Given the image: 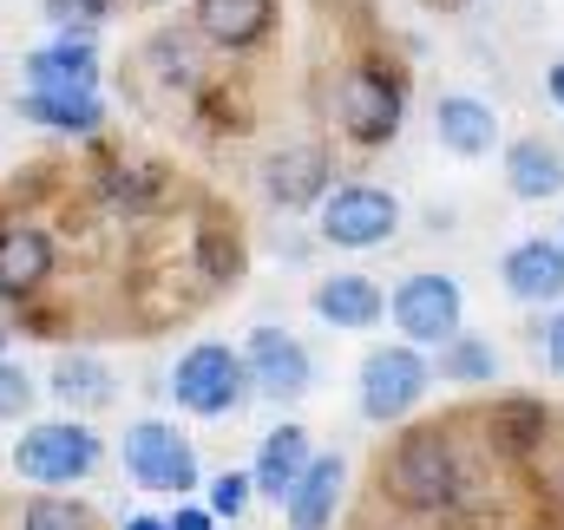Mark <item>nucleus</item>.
Here are the masks:
<instances>
[{"label": "nucleus", "instance_id": "30", "mask_svg": "<svg viewBox=\"0 0 564 530\" xmlns=\"http://www.w3.org/2000/svg\"><path fill=\"white\" fill-rule=\"evenodd\" d=\"M545 498H552V505H558V511H564V465H558V472H552V485H545Z\"/></svg>", "mask_w": 564, "mask_h": 530}, {"label": "nucleus", "instance_id": "2", "mask_svg": "<svg viewBox=\"0 0 564 530\" xmlns=\"http://www.w3.org/2000/svg\"><path fill=\"white\" fill-rule=\"evenodd\" d=\"M99 459H106V445H99V432L79 426V419H46V426H26V432L13 439V472L33 478V485H46V492L93 478Z\"/></svg>", "mask_w": 564, "mask_h": 530}, {"label": "nucleus", "instance_id": "32", "mask_svg": "<svg viewBox=\"0 0 564 530\" xmlns=\"http://www.w3.org/2000/svg\"><path fill=\"white\" fill-rule=\"evenodd\" d=\"M126 530H171L164 518H126Z\"/></svg>", "mask_w": 564, "mask_h": 530}, {"label": "nucleus", "instance_id": "1", "mask_svg": "<svg viewBox=\"0 0 564 530\" xmlns=\"http://www.w3.org/2000/svg\"><path fill=\"white\" fill-rule=\"evenodd\" d=\"M459 452H453V439L446 432H401L394 439V452L381 459V492L401 505V511H414V518H426V511H446L453 498H459Z\"/></svg>", "mask_w": 564, "mask_h": 530}, {"label": "nucleus", "instance_id": "20", "mask_svg": "<svg viewBox=\"0 0 564 530\" xmlns=\"http://www.w3.org/2000/svg\"><path fill=\"white\" fill-rule=\"evenodd\" d=\"M315 459V445H308V432L302 426H276L263 445H257V465H250V478H257V492L263 498H289V485L302 478V465Z\"/></svg>", "mask_w": 564, "mask_h": 530}, {"label": "nucleus", "instance_id": "14", "mask_svg": "<svg viewBox=\"0 0 564 530\" xmlns=\"http://www.w3.org/2000/svg\"><path fill=\"white\" fill-rule=\"evenodd\" d=\"M20 112L46 132H99V119H106L93 86H26Z\"/></svg>", "mask_w": 564, "mask_h": 530}, {"label": "nucleus", "instance_id": "24", "mask_svg": "<svg viewBox=\"0 0 564 530\" xmlns=\"http://www.w3.org/2000/svg\"><path fill=\"white\" fill-rule=\"evenodd\" d=\"M20 530H93V511L79 498H59V492H40L26 511H20Z\"/></svg>", "mask_w": 564, "mask_h": 530}, {"label": "nucleus", "instance_id": "21", "mask_svg": "<svg viewBox=\"0 0 564 530\" xmlns=\"http://www.w3.org/2000/svg\"><path fill=\"white\" fill-rule=\"evenodd\" d=\"M53 394L66 399L73 412H99V406H112V374H106V361L66 354V361L53 367Z\"/></svg>", "mask_w": 564, "mask_h": 530}, {"label": "nucleus", "instance_id": "9", "mask_svg": "<svg viewBox=\"0 0 564 530\" xmlns=\"http://www.w3.org/2000/svg\"><path fill=\"white\" fill-rule=\"evenodd\" d=\"M243 367H250V387L263 399H289L308 394V380H315V361H308V347L289 334V328H257L250 341H243Z\"/></svg>", "mask_w": 564, "mask_h": 530}, {"label": "nucleus", "instance_id": "25", "mask_svg": "<svg viewBox=\"0 0 564 530\" xmlns=\"http://www.w3.org/2000/svg\"><path fill=\"white\" fill-rule=\"evenodd\" d=\"M250 498H257V478H250V472H224V478H210V511H217V518H243Z\"/></svg>", "mask_w": 564, "mask_h": 530}, {"label": "nucleus", "instance_id": "16", "mask_svg": "<svg viewBox=\"0 0 564 530\" xmlns=\"http://www.w3.org/2000/svg\"><path fill=\"white\" fill-rule=\"evenodd\" d=\"M93 73H99V53L86 26H66L53 46L26 53V86H93Z\"/></svg>", "mask_w": 564, "mask_h": 530}, {"label": "nucleus", "instance_id": "10", "mask_svg": "<svg viewBox=\"0 0 564 530\" xmlns=\"http://www.w3.org/2000/svg\"><path fill=\"white\" fill-rule=\"evenodd\" d=\"M263 190L276 197V210H315L328 197V151L322 144H282L263 164Z\"/></svg>", "mask_w": 564, "mask_h": 530}, {"label": "nucleus", "instance_id": "27", "mask_svg": "<svg viewBox=\"0 0 564 530\" xmlns=\"http://www.w3.org/2000/svg\"><path fill=\"white\" fill-rule=\"evenodd\" d=\"M46 13H53L59 26H93V20L112 13V0H46Z\"/></svg>", "mask_w": 564, "mask_h": 530}, {"label": "nucleus", "instance_id": "3", "mask_svg": "<svg viewBox=\"0 0 564 530\" xmlns=\"http://www.w3.org/2000/svg\"><path fill=\"white\" fill-rule=\"evenodd\" d=\"M426 387H433V361H426L414 341H394V347L361 354V380H355V394H361V412H368L375 426L408 419V412L426 399Z\"/></svg>", "mask_w": 564, "mask_h": 530}, {"label": "nucleus", "instance_id": "19", "mask_svg": "<svg viewBox=\"0 0 564 530\" xmlns=\"http://www.w3.org/2000/svg\"><path fill=\"white\" fill-rule=\"evenodd\" d=\"M433 125H440V144H446L453 157H486V151L499 144L492 106H479V99H466V92H446V99L433 106Z\"/></svg>", "mask_w": 564, "mask_h": 530}, {"label": "nucleus", "instance_id": "23", "mask_svg": "<svg viewBox=\"0 0 564 530\" xmlns=\"http://www.w3.org/2000/svg\"><path fill=\"white\" fill-rule=\"evenodd\" d=\"M552 406H532V399H512L499 419H492V439L506 445V452H532L545 432H552V419H545Z\"/></svg>", "mask_w": 564, "mask_h": 530}, {"label": "nucleus", "instance_id": "5", "mask_svg": "<svg viewBox=\"0 0 564 530\" xmlns=\"http://www.w3.org/2000/svg\"><path fill=\"white\" fill-rule=\"evenodd\" d=\"M315 210H322V243L335 250H375L401 230V197L381 184H335Z\"/></svg>", "mask_w": 564, "mask_h": 530}, {"label": "nucleus", "instance_id": "34", "mask_svg": "<svg viewBox=\"0 0 564 530\" xmlns=\"http://www.w3.org/2000/svg\"><path fill=\"white\" fill-rule=\"evenodd\" d=\"M558 243H564V236H558Z\"/></svg>", "mask_w": 564, "mask_h": 530}, {"label": "nucleus", "instance_id": "11", "mask_svg": "<svg viewBox=\"0 0 564 530\" xmlns=\"http://www.w3.org/2000/svg\"><path fill=\"white\" fill-rule=\"evenodd\" d=\"M53 275V236L33 223L0 230V301H33Z\"/></svg>", "mask_w": 564, "mask_h": 530}, {"label": "nucleus", "instance_id": "13", "mask_svg": "<svg viewBox=\"0 0 564 530\" xmlns=\"http://www.w3.org/2000/svg\"><path fill=\"white\" fill-rule=\"evenodd\" d=\"M341 492H348V465H341V459H308L302 478H295L289 498H282L289 530H328L335 505H341Z\"/></svg>", "mask_w": 564, "mask_h": 530}, {"label": "nucleus", "instance_id": "22", "mask_svg": "<svg viewBox=\"0 0 564 530\" xmlns=\"http://www.w3.org/2000/svg\"><path fill=\"white\" fill-rule=\"evenodd\" d=\"M499 374V354H492V341L486 334H453L446 347H440V380H453V387H486Z\"/></svg>", "mask_w": 564, "mask_h": 530}, {"label": "nucleus", "instance_id": "15", "mask_svg": "<svg viewBox=\"0 0 564 530\" xmlns=\"http://www.w3.org/2000/svg\"><path fill=\"white\" fill-rule=\"evenodd\" d=\"M315 314H322L328 328L361 334V328H375V321L388 314V295H381V281H368V275H328V281L315 288Z\"/></svg>", "mask_w": 564, "mask_h": 530}, {"label": "nucleus", "instance_id": "8", "mask_svg": "<svg viewBox=\"0 0 564 530\" xmlns=\"http://www.w3.org/2000/svg\"><path fill=\"white\" fill-rule=\"evenodd\" d=\"M126 465L139 492H191L197 485V452L171 419H139L126 432Z\"/></svg>", "mask_w": 564, "mask_h": 530}, {"label": "nucleus", "instance_id": "18", "mask_svg": "<svg viewBox=\"0 0 564 530\" xmlns=\"http://www.w3.org/2000/svg\"><path fill=\"white\" fill-rule=\"evenodd\" d=\"M506 190L525 203H552L564 197V151H552L545 137H519L506 151Z\"/></svg>", "mask_w": 564, "mask_h": 530}, {"label": "nucleus", "instance_id": "4", "mask_svg": "<svg viewBox=\"0 0 564 530\" xmlns=\"http://www.w3.org/2000/svg\"><path fill=\"white\" fill-rule=\"evenodd\" d=\"M243 394H250V367H243V354L224 347V341H204V347H191V354L171 367V399H177L184 412L224 419V412L243 406Z\"/></svg>", "mask_w": 564, "mask_h": 530}, {"label": "nucleus", "instance_id": "28", "mask_svg": "<svg viewBox=\"0 0 564 530\" xmlns=\"http://www.w3.org/2000/svg\"><path fill=\"white\" fill-rule=\"evenodd\" d=\"M164 525H171V530H210V525H217V511H210V505H177Z\"/></svg>", "mask_w": 564, "mask_h": 530}, {"label": "nucleus", "instance_id": "31", "mask_svg": "<svg viewBox=\"0 0 564 530\" xmlns=\"http://www.w3.org/2000/svg\"><path fill=\"white\" fill-rule=\"evenodd\" d=\"M545 86H552V99H558V112H564V59L552 66V79H545Z\"/></svg>", "mask_w": 564, "mask_h": 530}, {"label": "nucleus", "instance_id": "6", "mask_svg": "<svg viewBox=\"0 0 564 530\" xmlns=\"http://www.w3.org/2000/svg\"><path fill=\"white\" fill-rule=\"evenodd\" d=\"M388 314H394V328H401V341H414V347H446L453 334H459V321H466V295H459V281L453 275H408L394 295H388Z\"/></svg>", "mask_w": 564, "mask_h": 530}, {"label": "nucleus", "instance_id": "12", "mask_svg": "<svg viewBox=\"0 0 564 530\" xmlns=\"http://www.w3.org/2000/svg\"><path fill=\"white\" fill-rule=\"evenodd\" d=\"M499 275H506V288H512L519 301H532V308L564 301V243H552V236H525V243L506 250Z\"/></svg>", "mask_w": 564, "mask_h": 530}, {"label": "nucleus", "instance_id": "29", "mask_svg": "<svg viewBox=\"0 0 564 530\" xmlns=\"http://www.w3.org/2000/svg\"><path fill=\"white\" fill-rule=\"evenodd\" d=\"M545 361H552V374H564V308L545 321Z\"/></svg>", "mask_w": 564, "mask_h": 530}, {"label": "nucleus", "instance_id": "26", "mask_svg": "<svg viewBox=\"0 0 564 530\" xmlns=\"http://www.w3.org/2000/svg\"><path fill=\"white\" fill-rule=\"evenodd\" d=\"M26 406H33V380H26V367L0 361V419H20Z\"/></svg>", "mask_w": 564, "mask_h": 530}, {"label": "nucleus", "instance_id": "33", "mask_svg": "<svg viewBox=\"0 0 564 530\" xmlns=\"http://www.w3.org/2000/svg\"><path fill=\"white\" fill-rule=\"evenodd\" d=\"M0 347H7V328H0Z\"/></svg>", "mask_w": 564, "mask_h": 530}, {"label": "nucleus", "instance_id": "7", "mask_svg": "<svg viewBox=\"0 0 564 530\" xmlns=\"http://www.w3.org/2000/svg\"><path fill=\"white\" fill-rule=\"evenodd\" d=\"M401 112H408V99H401V79L394 73L348 66L335 79V125L355 137V144H388V137L401 132Z\"/></svg>", "mask_w": 564, "mask_h": 530}, {"label": "nucleus", "instance_id": "17", "mask_svg": "<svg viewBox=\"0 0 564 530\" xmlns=\"http://www.w3.org/2000/svg\"><path fill=\"white\" fill-rule=\"evenodd\" d=\"M270 0H197V33L224 53H243L270 33Z\"/></svg>", "mask_w": 564, "mask_h": 530}]
</instances>
